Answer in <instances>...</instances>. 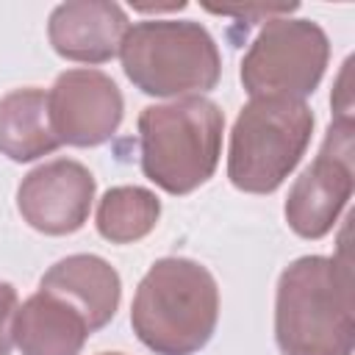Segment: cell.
I'll use <instances>...</instances> for the list:
<instances>
[{
  "label": "cell",
  "mask_w": 355,
  "mask_h": 355,
  "mask_svg": "<svg viewBox=\"0 0 355 355\" xmlns=\"http://www.w3.org/2000/svg\"><path fill=\"white\" fill-rule=\"evenodd\" d=\"M280 355H352V266L341 255H302L280 272L275 294Z\"/></svg>",
  "instance_id": "1"
},
{
  "label": "cell",
  "mask_w": 355,
  "mask_h": 355,
  "mask_svg": "<svg viewBox=\"0 0 355 355\" xmlns=\"http://www.w3.org/2000/svg\"><path fill=\"white\" fill-rule=\"evenodd\" d=\"M219 322V286L214 275L191 258H161L141 277L130 324L136 338L155 355L200 352Z\"/></svg>",
  "instance_id": "2"
},
{
  "label": "cell",
  "mask_w": 355,
  "mask_h": 355,
  "mask_svg": "<svg viewBox=\"0 0 355 355\" xmlns=\"http://www.w3.org/2000/svg\"><path fill=\"white\" fill-rule=\"evenodd\" d=\"M222 133L225 114L205 97H180L141 108L139 150L144 178L166 194H191L216 172Z\"/></svg>",
  "instance_id": "3"
},
{
  "label": "cell",
  "mask_w": 355,
  "mask_h": 355,
  "mask_svg": "<svg viewBox=\"0 0 355 355\" xmlns=\"http://www.w3.org/2000/svg\"><path fill=\"white\" fill-rule=\"evenodd\" d=\"M128 80L150 97H200L222 78L214 36L191 19H147L128 28L119 47Z\"/></svg>",
  "instance_id": "4"
},
{
  "label": "cell",
  "mask_w": 355,
  "mask_h": 355,
  "mask_svg": "<svg viewBox=\"0 0 355 355\" xmlns=\"http://www.w3.org/2000/svg\"><path fill=\"white\" fill-rule=\"evenodd\" d=\"M311 133L313 111L308 103L252 97L230 130V183L247 194H272L305 155Z\"/></svg>",
  "instance_id": "5"
},
{
  "label": "cell",
  "mask_w": 355,
  "mask_h": 355,
  "mask_svg": "<svg viewBox=\"0 0 355 355\" xmlns=\"http://www.w3.org/2000/svg\"><path fill=\"white\" fill-rule=\"evenodd\" d=\"M327 61L330 42L316 22L272 17L241 58V86L250 97L305 103L322 83Z\"/></svg>",
  "instance_id": "6"
},
{
  "label": "cell",
  "mask_w": 355,
  "mask_h": 355,
  "mask_svg": "<svg viewBox=\"0 0 355 355\" xmlns=\"http://www.w3.org/2000/svg\"><path fill=\"white\" fill-rule=\"evenodd\" d=\"M352 153V116L336 114L319 155L302 169L286 197V222L297 236L322 239L336 227L355 189Z\"/></svg>",
  "instance_id": "7"
},
{
  "label": "cell",
  "mask_w": 355,
  "mask_h": 355,
  "mask_svg": "<svg viewBox=\"0 0 355 355\" xmlns=\"http://www.w3.org/2000/svg\"><path fill=\"white\" fill-rule=\"evenodd\" d=\"M47 114L61 144L97 147L119 130L125 100L105 72L67 69L47 92Z\"/></svg>",
  "instance_id": "8"
},
{
  "label": "cell",
  "mask_w": 355,
  "mask_h": 355,
  "mask_svg": "<svg viewBox=\"0 0 355 355\" xmlns=\"http://www.w3.org/2000/svg\"><path fill=\"white\" fill-rule=\"evenodd\" d=\"M94 175L72 158H55L31 169L17 189L19 216L44 236H69L89 219Z\"/></svg>",
  "instance_id": "9"
},
{
  "label": "cell",
  "mask_w": 355,
  "mask_h": 355,
  "mask_svg": "<svg viewBox=\"0 0 355 355\" xmlns=\"http://www.w3.org/2000/svg\"><path fill=\"white\" fill-rule=\"evenodd\" d=\"M128 28V17L116 3L69 0L53 8L47 19V39L67 61L105 64L119 55Z\"/></svg>",
  "instance_id": "10"
},
{
  "label": "cell",
  "mask_w": 355,
  "mask_h": 355,
  "mask_svg": "<svg viewBox=\"0 0 355 355\" xmlns=\"http://www.w3.org/2000/svg\"><path fill=\"white\" fill-rule=\"evenodd\" d=\"M39 288L72 305L86 319L92 333L103 330L116 316L122 297V280L116 269L105 258L86 252L67 255L53 263L42 275Z\"/></svg>",
  "instance_id": "11"
},
{
  "label": "cell",
  "mask_w": 355,
  "mask_h": 355,
  "mask_svg": "<svg viewBox=\"0 0 355 355\" xmlns=\"http://www.w3.org/2000/svg\"><path fill=\"white\" fill-rule=\"evenodd\" d=\"M89 336L86 319L42 288L17 308L14 344L22 355H80Z\"/></svg>",
  "instance_id": "12"
},
{
  "label": "cell",
  "mask_w": 355,
  "mask_h": 355,
  "mask_svg": "<svg viewBox=\"0 0 355 355\" xmlns=\"http://www.w3.org/2000/svg\"><path fill=\"white\" fill-rule=\"evenodd\" d=\"M61 147L47 114V94L36 86L0 97V153L17 164L36 161Z\"/></svg>",
  "instance_id": "13"
},
{
  "label": "cell",
  "mask_w": 355,
  "mask_h": 355,
  "mask_svg": "<svg viewBox=\"0 0 355 355\" xmlns=\"http://www.w3.org/2000/svg\"><path fill=\"white\" fill-rule=\"evenodd\" d=\"M161 216V200L141 186H114L97 205V233L111 244H133L144 239Z\"/></svg>",
  "instance_id": "14"
},
{
  "label": "cell",
  "mask_w": 355,
  "mask_h": 355,
  "mask_svg": "<svg viewBox=\"0 0 355 355\" xmlns=\"http://www.w3.org/2000/svg\"><path fill=\"white\" fill-rule=\"evenodd\" d=\"M17 288L0 280V355H11L14 347V319H17Z\"/></svg>",
  "instance_id": "15"
},
{
  "label": "cell",
  "mask_w": 355,
  "mask_h": 355,
  "mask_svg": "<svg viewBox=\"0 0 355 355\" xmlns=\"http://www.w3.org/2000/svg\"><path fill=\"white\" fill-rule=\"evenodd\" d=\"M103 355H122V352H103Z\"/></svg>",
  "instance_id": "16"
}]
</instances>
